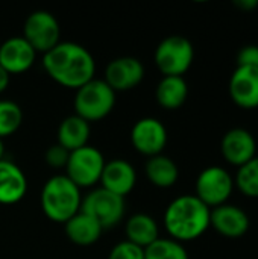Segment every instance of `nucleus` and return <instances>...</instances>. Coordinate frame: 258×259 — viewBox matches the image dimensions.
Returning <instances> with one entry per match:
<instances>
[{
    "label": "nucleus",
    "instance_id": "obj_1",
    "mask_svg": "<svg viewBox=\"0 0 258 259\" xmlns=\"http://www.w3.org/2000/svg\"><path fill=\"white\" fill-rule=\"evenodd\" d=\"M43 68L58 85L76 91L94 79L96 61L87 47L71 41H61L43 55Z\"/></svg>",
    "mask_w": 258,
    "mask_h": 259
},
{
    "label": "nucleus",
    "instance_id": "obj_2",
    "mask_svg": "<svg viewBox=\"0 0 258 259\" xmlns=\"http://www.w3.org/2000/svg\"><path fill=\"white\" fill-rule=\"evenodd\" d=\"M211 209L195 194L173 199L164 212V228L172 240L178 243L193 241L210 228Z\"/></svg>",
    "mask_w": 258,
    "mask_h": 259
},
{
    "label": "nucleus",
    "instance_id": "obj_3",
    "mask_svg": "<svg viewBox=\"0 0 258 259\" xmlns=\"http://www.w3.org/2000/svg\"><path fill=\"white\" fill-rule=\"evenodd\" d=\"M40 202L44 215L50 222L64 225L81 211V188L65 175H55L46 181Z\"/></svg>",
    "mask_w": 258,
    "mask_h": 259
},
{
    "label": "nucleus",
    "instance_id": "obj_4",
    "mask_svg": "<svg viewBox=\"0 0 258 259\" xmlns=\"http://www.w3.org/2000/svg\"><path fill=\"white\" fill-rule=\"evenodd\" d=\"M75 114L88 123L106 118L116 106V93L103 79H91L75 96Z\"/></svg>",
    "mask_w": 258,
    "mask_h": 259
},
{
    "label": "nucleus",
    "instance_id": "obj_5",
    "mask_svg": "<svg viewBox=\"0 0 258 259\" xmlns=\"http://www.w3.org/2000/svg\"><path fill=\"white\" fill-rule=\"evenodd\" d=\"M195 59V49L189 38L170 35L160 41L154 61L163 76H182L189 71Z\"/></svg>",
    "mask_w": 258,
    "mask_h": 259
},
{
    "label": "nucleus",
    "instance_id": "obj_6",
    "mask_svg": "<svg viewBox=\"0 0 258 259\" xmlns=\"http://www.w3.org/2000/svg\"><path fill=\"white\" fill-rule=\"evenodd\" d=\"M105 162L102 152L88 144L70 152L65 165V176L79 188H91L99 184Z\"/></svg>",
    "mask_w": 258,
    "mask_h": 259
},
{
    "label": "nucleus",
    "instance_id": "obj_7",
    "mask_svg": "<svg viewBox=\"0 0 258 259\" xmlns=\"http://www.w3.org/2000/svg\"><path fill=\"white\" fill-rule=\"evenodd\" d=\"M21 36L36 53L44 55L61 42V26L52 12L38 9L26 17Z\"/></svg>",
    "mask_w": 258,
    "mask_h": 259
},
{
    "label": "nucleus",
    "instance_id": "obj_8",
    "mask_svg": "<svg viewBox=\"0 0 258 259\" xmlns=\"http://www.w3.org/2000/svg\"><path fill=\"white\" fill-rule=\"evenodd\" d=\"M81 211L91 215L102 228L109 229L117 226L125 215V199L99 187L82 197Z\"/></svg>",
    "mask_w": 258,
    "mask_h": 259
},
{
    "label": "nucleus",
    "instance_id": "obj_9",
    "mask_svg": "<svg viewBox=\"0 0 258 259\" xmlns=\"http://www.w3.org/2000/svg\"><path fill=\"white\" fill-rule=\"evenodd\" d=\"M196 197L210 209L225 205L234 190L231 175L219 165L204 168L196 179Z\"/></svg>",
    "mask_w": 258,
    "mask_h": 259
},
{
    "label": "nucleus",
    "instance_id": "obj_10",
    "mask_svg": "<svg viewBox=\"0 0 258 259\" xmlns=\"http://www.w3.org/2000/svg\"><path fill=\"white\" fill-rule=\"evenodd\" d=\"M131 144L143 156L161 155L167 144V129L155 117H143L131 129Z\"/></svg>",
    "mask_w": 258,
    "mask_h": 259
},
{
    "label": "nucleus",
    "instance_id": "obj_11",
    "mask_svg": "<svg viewBox=\"0 0 258 259\" xmlns=\"http://www.w3.org/2000/svg\"><path fill=\"white\" fill-rule=\"evenodd\" d=\"M144 79V65L138 58L119 56L109 61L105 67L103 80L114 93L129 91L137 88Z\"/></svg>",
    "mask_w": 258,
    "mask_h": 259
},
{
    "label": "nucleus",
    "instance_id": "obj_12",
    "mask_svg": "<svg viewBox=\"0 0 258 259\" xmlns=\"http://www.w3.org/2000/svg\"><path fill=\"white\" fill-rule=\"evenodd\" d=\"M36 52L21 36H11L0 42V65L12 76L21 74L32 68L36 59Z\"/></svg>",
    "mask_w": 258,
    "mask_h": 259
},
{
    "label": "nucleus",
    "instance_id": "obj_13",
    "mask_svg": "<svg viewBox=\"0 0 258 259\" xmlns=\"http://www.w3.org/2000/svg\"><path fill=\"white\" fill-rule=\"evenodd\" d=\"M220 152L227 162L236 167H242L255 158L257 143L249 131L243 127H234L224 135Z\"/></svg>",
    "mask_w": 258,
    "mask_h": 259
},
{
    "label": "nucleus",
    "instance_id": "obj_14",
    "mask_svg": "<svg viewBox=\"0 0 258 259\" xmlns=\"http://www.w3.org/2000/svg\"><path fill=\"white\" fill-rule=\"evenodd\" d=\"M249 225L251 222L248 214L236 205L225 203L211 209L210 226L227 238L243 237L249 231Z\"/></svg>",
    "mask_w": 258,
    "mask_h": 259
},
{
    "label": "nucleus",
    "instance_id": "obj_15",
    "mask_svg": "<svg viewBox=\"0 0 258 259\" xmlns=\"http://www.w3.org/2000/svg\"><path fill=\"white\" fill-rule=\"evenodd\" d=\"M230 96L243 109L258 108V68L237 67L230 79Z\"/></svg>",
    "mask_w": 258,
    "mask_h": 259
},
{
    "label": "nucleus",
    "instance_id": "obj_16",
    "mask_svg": "<svg viewBox=\"0 0 258 259\" xmlns=\"http://www.w3.org/2000/svg\"><path fill=\"white\" fill-rule=\"evenodd\" d=\"M99 182L102 188L125 199L135 188L137 173L131 162L125 159H111L109 162H105Z\"/></svg>",
    "mask_w": 258,
    "mask_h": 259
},
{
    "label": "nucleus",
    "instance_id": "obj_17",
    "mask_svg": "<svg viewBox=\"0 0 258 259\" xmlns=\"http://www.w3.org/2000/svg\"><path fill=\"white\" fill-rule=\"evenodd\" d=\"M27 193V179L12 161H0V205H15Z\"/></svg>",
    "mask_w": 258,
    "mask_h": 259
},
{
    "label": "nucleus",
    "instance_id": "obj_18",
    "mask_svg": "<svg viewBox=\"0 0 258 259\" xmlns=\"http://www.w3.org/2000/svg\"><path fill=\"white\" fill-rule=\"evenodd\" d=\"M67 238L81 247H88L96 244L103 232V228L87 212L79 211L67 223H64Z\"/></svg>",
    "mask_w": 258,
    "mask_h": 259
},
{
    "label": "nucleus",
    "instance_id": "obj_19",
    "mask_svg": "<svg viewBox=\"0 0 258 259\" xmlns=\"http://www.w3.org/2000/svg\"><path fill=\"white\" fill-rule=\"evenodd\" d=\"M90 135V123L81 118L79 115L71 114L59 123L56 132V143L68 152H75L81 147L88 146Z\"/></svg>",
    "mask_w": 258,
    "mask_h": 259
},
{
    "label": "nucleus",
    "instance_id": "obj_20",
    "mask_svg": "<svg viewBox=\"0 0 258 259\" xmlns=\"http://www.w3.org/2000/svg\"><path fill=\"white\" fill-rule=\"evenodd\" d=\"M125 234L126 241L138 246L143 250L160 238V229L155 219L144 212L134 214L126 220Z\"/></svg>",
    "mask_w": 258,
    "mask_h": 259
},
{
    "label": "nucleus",
    "instance_id": "obj_21",
    "mask_svg": "<svg viewBox=\"0 0 258 259\" xmlns=\"http://www.w3.org/2000/svg\"><path fill=\"white\" fill-rule=\"evenodd\" d=\"M189 96V85L182 76H163L155 90L158 105L167 111L181 108Z\"/></svg>",
    "mask_w": 258,
    "mask_h": 259
},
{
    "label": "nucleus",
    "instance_id": "obj_22",
    "mask_svg": "<svg viewBox=\"0 0 258 259\" xmlns=\"http://www.w3.org/2000/svg\"><path fill=\"white\" fill-rule=\"evenodd\" d=\"M144 173L149 182L158 188H170L178 182L179 178V170L175 161L163 153L148 158L144 164Z\"/></svg>",
    "mask_w": 258,
    "mask_h": 259
},
{
    "label": "nucleus",
    "instance_id": "obj_23",
    "mask_svg": "<svg viewBox=\"0 0 258 259\" xmlns=\"http://www.w3.org/2000/svg\"><path fill=\"white\" fill-rule=\"evenodd\" d=\"M144 259H189L182 243L172 238H158L144 249Z\"/></svg>",
    "mask_w": 258,
    "mask_h": 259
},
{
    "label": "nucleus",
    "instance_id": "obj_24",
    "mask_svg": "<svg viewBox=\"0 0 258 259\" xmlns=\"http://www.w3.org/2000/svg\"><path fill=\"white\" fill-rule=\"evenodd\" d=\"M23 123V111L12 100H0V138L14 135Z\"/></svg>",
    "mask_w": 258,
    "mask_h": 259
},
{
    "label": "nucleus",
    "instance_id": "obj_25",
    "mask_svg": "<svg viewBox=\"0 0 258 259\" xmlns=\"http://www.w3.org/2000/svg\"><path fill=\"white\" fill-rule=\"evenodd\" d=\"M236 185L246 197H258V156L252 158L245 165L239 167L236 176Z\"/></svg>",
    "mask_w": 258,
    "mask_h": 259
},
{
    "label": "nucleus",
    "instance_id": "obj_26",
    "mask_svg": "<svg viewBox=\"0 0 258 259\" xmlns=\"http://www.w3.org/2000/svg\"><path fill=\"white\" fill-rule=\"evenodd\" d=\"M108 259H144V250L125 240L111 249Z\"/></svg>",
    "mask_w": 258,
    "mask_h": 259
},
{
    "label": "nucleus",
    "instance_id": "obj_27",
    "mask_svg": "<svg viewBox=\"0 0 258 259\" xmlns=\"http://www.w3.org/2000/svg\"><path fill=\"white\" fill-rule=\"evenodd\" d=\"M68 156H70V152L64 149L62 146H59L58 143H55L46 150L44 159H46V164L52 168H65Z\"/></svg>",
    "mask_w": 258,
    "mask_h": 259
},
{
    "label": "nucleus",
    "instance_id": "obj_28",
    "mask_svg": "<svg viewBox=\"0 0 258 259\" xmlns=\"http://www.w3.org/2000/svg\"><path fill=\"white\" fill-rule=\"evenodd\" d=\"M237 67L258 68V46H246L237 55Z\"/></svg>",
    "mask_w": 258,
    "mask_h": 259
},
{
    "label": "nucleus",
    "instance_id": "obj_29",
    "mask_svg": "<svg viewBox=\"0 0 258 259\" xmlns=\"http://www.w3.org/2000/svg\"><path fill=\"white\" fill-rule=\"evenodd\" d=\"M234 5L237 8H240L242 11H254L255 8L258 6V0H239V2H234Z\"/></svg>",
    "mask_w": 258,
    "mask_h": 259
},
{
    "label": "nucleus",
    "instance_id": "obj_30",
    "mask_svg": "<svg viewBox=\"0 0 258 259\" xmlns=\"http://www.w3.org/2000/svg\"><path fill=\"white\" fill-rule=\"evenodd\" d=\"M9 80H11V74L0 65V94L6 91V88L9 87Z\"/></svg>",
    "mask_w": 258,
    "mask_h": 259
},
{
    "label": "nucleus",
    "instance_id": "obj_31",
    "mask_svg": "<svg viewBox=\"0 0 258 259\" xmlns=\"http://www.w3.org/2000/svg\"><path fill=\"white\" fill-rule=\"evenodd\" d=\"M3 156H5V144H3V140L0 138V161L3 159Z\"/></svg>",
    "mask_w": 258,
    "mask_h": 259
}]
</instances>
